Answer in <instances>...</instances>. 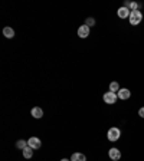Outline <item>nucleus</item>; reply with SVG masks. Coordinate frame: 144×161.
I'll return each instance as SVG.
<instances>
[{
    "label": "nucleus",
    "instance_id": "nucleus-1",
    "mask_svg": "<svg viewBox=\"0 0 144 161\" xmlns=\"http://www.w3.org/2000/svg\"><path fill=\"white\" fill-rule=\"evenodd\" d=\"M130 23H131L133 26H137L138 23L141 22V19H143V15H141V12H138V10H134V12L130 13Z\"/></svg>",
    "mask_w": 144,
    "mask_h": 161
},
{
    "label": "nucleus",
    "instance_id": "nucleus-2",
    "mask_svg": "<svg viewBox=\"0 0 144 161\" xmlns=\"http://www.w3.org/2000/svg\"><path fill=\"white\" fill-rule=\"evenodd\" d=\"M120 135H121V132H120V129L117 128V127H112V128L108 129L107 137L110 141H117L120 138Z\"/></svg>",
    "mask_w": 144,
    "mask_h": 161
},
{
    "label": "nucleus",
    "instance_id": "nucleus-3",
    "mask_svg": "<svg viewBox=\"0 0 144 161\" xmlns=\"http://www.w3.org/2000/svg\"><path fill=\"white\" fill-rule=\"evenodd\" d=\"M117 98H118V96L115 95L114 92H105V94H104V96H103V99H104V102L105 104H110V105H112V104H115V101H117Z\"/></svg>",
    "mask_w": 144,
    "mask_h": 161
},
{
    "label": "nucleus",
    "instance_id": "nucleus-4",
    "mask_svg": "<svg viewBox=\"0 0 144 161\" xmlns=\"http://www.w3.org/2000/svg\"><path fill=\"white\" fill-rule=\"evenodd\" d=\"M28 145L33 150H37V148H41L42 142H41V140H39L37 137H32V138H29L28 140Z\"/></svg>",
    "mask_w": 144,
    "mask_h": 161
},
{
    "label": "nucleus",
    "instance_id": "nucleus-5",
    "mask_svg": "<svg viewBox=\"0 0 144 161\" xmlns=\"http://www.w3.org/2000/svg\"><path fill=\"white\" fill-rule=\"evenodd\" d=\"M78 36L82 37V39H85V37L89 36V26L86 25H82L78 28Z\"/></svg>",
    "mask_w": 144,
    "mask_h": 161
},
{
    "label": "nucleus",
    "instance_id": "nucleus-6",
    "mask_svg": "<svg viewBox=\"0 0 144 161\" xmlns=\"http://www.w3.org/2000/svg\"><path fill=\"white\" fill-rule=\"evenodd\" d=\"M108 155H110V158H111L112 161H118L120 158H121V153H120L118 148H111L108 151Z\"/></svg>",
    "mask_w": 144,
    "mask_h": 161
},
{
    "label": "nucleus",
    "instance_id": "nucleus-7",
    "mask_svg": "<svg viewBox=\"0 0 144 161\" xmlns=\"http://www.w3.org/2000/svg\"><path fill=\"white\" fill-rule=\"evenodd\" d=\"M130 13H131V10H130L128 7H125V6H123V7L118 9V17H121V19L130 17Z\"/></svg>",
    "mask_w": 144,
    "mask_h": 161
},
{
    "label": "nucleus",
    "instance_id": "nucleus-8",
    "mask_svg": "<svg viewBox=\"0 0 144 161\" xmlns=\"http://www.w3.org/2000/svg\"><path fill=\"white\" fill-rule=\"evenodd\" d=\"M30 114H32L33 118L39 120V118H42V117H43V109H42V108H39V107H35V108H32Z\"/></svg>",
    "mask_w": 144,
    "mask_h": 161
},
{
    "label": "nucleus",
    "instance_id": "nucleus-9",
    "mask_svg": "<svg viewBox=\"0 0 144 161\" xmlns=\"http://www.w3.org/2000/svg\"><path fill=\"white\" fill-rule=\"evenodd\" d=\"M130 95H131V94H130V91H128V89H125V88H124V89H120L118 94H117V96H118L120 99H128V98H130Z\"/></svg>",
    "mask_w": 144,
    "mask_h": 161
},
{
    "label": "nucleus",
    "instance_id": "nucleus-10",
    "mask_svg": "<svg viewBox=\"0 0 144 161\" xmlns=\"http://www.w3.org/2000/svg\"><path fill=\"white\" fill-rule=\"evenodd\" d=\"M85 160H86L85 155L81 153H75V154H72V157H71V161H85Z\"/></svg>",
    "mask_w": 144,
    "mask_h": 161
},
{
    "label": "nucleus",
    "instance_id": "nucleus-11",
    "mask_svg": "<svg viewBox=\"0 0 144 161\" xmlns=\"http://www.w3.org/2000/svg\"><path fill=\"white\" fill-rule=\"evenodd\" d=\"M3 35L7 37V39H12V37L15 36V30H13L12 28H4V29H3Z\"/></svg>",
    "mask_w": 144,
    "mask_h": 161
},
{
    "label": "nucleus",
    "instance_id": "nucleus-12",
    "mask_svg": "<svg viewBox=\"0 0 144 161\" xmlns=\"http://www.w3.org/2000/svg\"><path fill=\"white\" fill-rule=\"evenodd\" d=\"M32 155H33V148H30V147H26L25 150H23V157L25 158H32Z\"/></svg>",
    "mask_w": 144,
    "mask_h": 161
},
{
    "label": "nucleus",
    "instance_id": "nucleus-13",
    "mask_svg": "<svg viewBox=\"0 0 144 161\" xmlns=\"http://www.w3.org/2000/svg\"><path fill=\"white\" fill-rule=\"evenodd\" d=\"M125 7H128L131 12H134V10H137V7H138V4L136 3V2H127L125 3Z\"/></svg>",
    "mask_w": 144,
    "mask_h": 161
},
{
    "label": "nucleus",
    "instance_id": "nucleus-14",
    "mask_svg": "<svg viewBox=\"0 0 144 161\" xmlns=\"http://www.w3.org/2000/svg\"><path fill=\"white\" fill-rule=\"evenodd\" d=\"M110 91L114 92V94H115V92H118V91H120V85H118V82H115V81H114V82L110 83Z\"/></svg>",
    "mask_w": 144,
    "mask_h": 161
},
{
    "label": "nucleus",
    "instance_id": "nucleus-15",
    "mask_svg": "<svg viewBox=\"0 0 144 161\" xmlns=\"http://www.w3.org/2000/svg\"><path fill=\"white\" fill-rule=\"evenodd\" d=\"M16 147H17L19 150H25L26 147H28V141H23V140L17 141V142H16Z\"/></svg>",
    "mask_w": 144,
    "mask_h": 161
},
{
    "label": "nucleus",
    "instance_id": "nucleus-16",
    "mask_svg": "<svg viewBox=\"0 0 144 161\" xmlns=\"http://www.w3.org/2000/svg\"><path fill=\"white\" fill-rule=\"evenodd\" d=\"M85 25H86V26H89V28H91V26H94V25H95V20L92 19V17H88V19L85 20Z\"/></svg>",
    "mask_w": 144,
    "mask_h": 161
},
{
    "label": "nucleus",
    "instance_id": "nucleus-17",
    "mask_svg": "<svg viewBox=\"0 0 144 161\" xmlns=\"http://www.w3.org/2000/svg\"><path fill=\"white\" fill-rule=\"evenodd\" d=\"M138 115H140L141 118H144V107H143V108H140V109H138Z\"/></svg>",
    "mask_w": 144,
    "mask_h": 161
},
{
    "label": "nucleus",
    "instance_id": "nucleus-18",
    "mask_svg": "<svg viewBox=\"0 0 144 161\" xmlns=\"http://www.w3.org/2000/svg\"><path fill=\"white\" fill-rule=\"evenodd\" d=\"M61 161H71V160H66V158H62Z\"/></svg>",
    "mask_w": 144,
    "mask_h": 161
}]
</instances>
